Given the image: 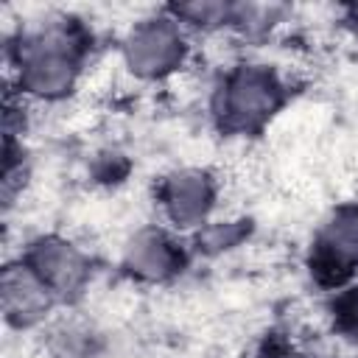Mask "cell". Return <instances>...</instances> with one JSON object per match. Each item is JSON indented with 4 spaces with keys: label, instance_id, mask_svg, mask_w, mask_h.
Segmentation results:
<instances>
[{
    "label": "cell",
    "instance_id": "obj_1",
    "mask_svg": "<svg viewBox=\"0 0 358 358\" xmlns=\"http://www.w3.org/2000/svg\"><path fill=\"white\" fill-rule=\"evenodd\" d=\"M90 48L92 34L76 17L50 14L22 22L6 45V62L20 98L50 103L73 95L87 70Z\"/></svg>",
    "mask_w": 358,
    "mask_h": 358
},
{
    "label": "cell",
    "instance_id": "obj_2",
    "mask_svg": "<svg viewBox=\"0 0 358 358\" xmlns=\"http://www.w3.org/2000/svg\"><path fill=\"white\" fill-rule=\"evenodd\" d=\"M291 84L266 62H238L213 87L210 112L224 134L246 137L263 131L285 106Z\"/></svg>",
    "mask_w": 358,
    "mask_h": 358
},
{
    "label": "cell",
    "instance_id": "obj_3",
    "mask_svg": "<svg viewBox=\"0 0 358 358\" xmlns=\"http://www.w3.org/2000/svg\"><path fill=\"white\" fill-rule=\"evenodd\" d=\"M120 64L137 81L157 84L173 78L190 56V34L162 8L134 20L117 45Z\"/></svg>",
    "mask_w": 358,
    "mask_h": 358
},
{
    "label": "cell",
    "instance_id": "obj_4",
    "mask_svg": "<svg viewBox=\"0 0 358 358\" xmlns=\"http://www.w3.org/2000/svg\"><path fill=\"white\" fill-rule=\"evenodd\" d=\"M157 207L173 232H196L213 221L218 204V179L207 168L185 165L168 171L157 182Z\"/></svg>",
    "mask_w": 358,
    "mask_h": 358
},
{
    "label": "cell",
    "instance_id": "obj_5",
    "mask_svg": "<svg viewBox=\"0 0 358 358\" xmlns=\"http://www.w3.org/2000/svg\"><path fill=\"white\" fill-rule=\"evenodd\" d=\"M20 260H25L34 274L50 288L59 305L78 299L95 274V263L84 246L64 235H39L25 243Z\"/></svg>",
    "mask_w": 358,
    "mask_h": 358
},
{
    "label": "cell",
    "instance_id": "obj_6",
    "mask_svg": "<svg viewBox=\"0 0 358 358\" xmlns=\"http://www.w3.org/2000/svg\"><path fill=\"white\" fill-rule=\"evenodd\" d=\"M310 274L322 285H350L358 274V204L336 207L310 241Z\"/></svg>",
    "mask_w": 358,
    "mask_h": 358
},
{
    "label": "cell",
    "instance_id": "obj_7",
    "mask_svg": "<svg viewBox=\"0 0 358 358\" xmlns=\"http://www.w3.org/2000/svg\"><path fill=\"white\" fill-rule=\"evenodd\" d=\"M187 266V249L168 227H140L120 246V268L143 285L176 280Z\"/></svg>",
    "mask_w": 358,
    "mask_h": 358
},
{
    "label": "cell",
    "instance_id": "obj_8",
    "mask_svg": "<svg viewBox=\"0 0 358 358\" xmlns=\"http://www.w3.org/2000/svg\"><path fill=\"white\" fill-rule=\"evenodd\" d=\"M3 316L8 327L34 330L50 322V313L59 308V299L50 288L34 274L25 260H11L3 268Z\"/></svg>",
    "mask_w": 358,
    "mask_h": 358
},
{
    "label": "cell",
    "instance_id": "obj_9",
    "mask_svg": "<svg viewBox=\"0 0 358 358\" xmlns=\"http://www.w3.org/2000/svg\"><path fill=\"white\" fill-rule=\"evenodd\" d=\"M45 350L50 358H117L112 333L81 316L50 322Z\"/></svg>",
    "mask_w": 358,
    "mask_h": 358
},
{
    "label": "cell",
    "instance_id": "obj_10",
    "mask_svg": "<svg viewBox=\"0 0 358 358\" xmlns=\"http://www.w3.org/2000/svg\"><path fill=\"white\" fill-rule=\"evenodd\" d=\"M165 11L187 31V34H221L232 28L235 3L224 0H193V3H173Z\"/></svg>",
    "mask_w": 358,
    "mask_h": 358
},
{
    "label": "cell",
    "instance_id": "obj_11",
    "mask_svg": "<svg viewBox=\"0 0 358 358\" xmlns=\"http://www.w3.org/2000/svg\"><path fill=\"white\" fill-rule=\"evenodd\" d=\"M288 17L285 6H274V3H235V14H232V28L238 36L243 39H266L271 36Z\"/></svg>",
    "mask_w": 358,
    "mask_h": 358
},
{
    "label": "cell",
    "instance_id": "obj_12",
    "mask_svg": "<svg viewBox=\"0 0 358 358\" xmlns=\"http://www.w3.org/2000/svg\"><path fill=\"white\" fill-rule=\"evenodd\" d=\"M249 235L246 221L241 218H218V221H207L201 229L193 232V249L204 257H218L232 252L235 246H241Z\"/></svg>",
    "mask_w": 358,
    "mask_h": 358
},
{
    "label": "cell",
    "instance_id": "obj_13",
    "mask_svg": "<svg viewBox=\"0 0 358 358\" xmlns=\"http://www.w3.org/2000/svg\"><path fill=\"white\" fill-rule=\"evenodd\" d=\"M336 324L347 333V336H355L358 338V277L336 296Z\"/></svg>",
    "mask_w": 358,
    "mask_h": 358
}]
</instances>
